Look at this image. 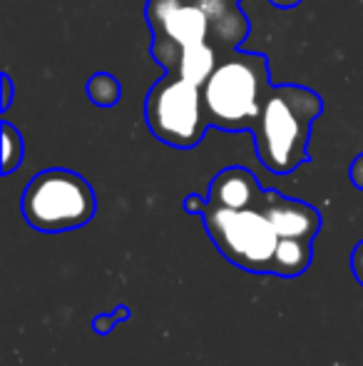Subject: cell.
<instances>
[{"label":"cell","instance_id":"obj_1","mask_svg":"<svg viewBox=\"0 0 363 366\" xmlns=\"http://www.w3.org/2000/svg\"><path fill=\"white\" fill-rule=\"evenodd\" d=\"M321 115V97L306 87L284 85L267 95L254 125V140L262 162L276 174L294 172L309 159L311 122Z\"/></svg>","mask_w":363,"mask_h":366},{"label":"cell","instance_id":"obj_2","mask_svg":"<svg viewBox=\"0 0 363 366\" xmlns=\"http://www.w3.org/2000/svg\"><path fill=\"white\" fill-rule=\"evenodd\" d=\"M269 87L267 60L239 53L222 60L202 85L204 110L209 125L222 130L254 127L264 107V90Z\"/></svg>","mask_w":363,"mask_h":366},{"label":"cell","instance_id":"obj_3","mask_svg":"<svg viewBox=\"0 0 363 366\" xmlns=\"http://www.w3.org/2000/svg\"><path fill=\"white\" fill-rule=\"evenodd\" d=\"M95 209L97 199L88 179L70 169H45L23 192L25 222L45 234L85 227L95 217Z\"/></svg>","mask_w":363,"mask_h":366},{"label":"cell","instance_id":"obj_4","mask_svg":"<svg viewBox=\"0 0 363 366\" xmlns=\"http://www.w3.org/2000/svg\"><path fill=\"white\" fill-rule=\"evenodd\" d=\"M202 219L222 257L252 274H272L281 237L262 207L227 209L207 202Z\"/></svg>","mask_w":363,"mask_h":366},{"label":"cell","instance_id":"obj_5","mask_svg":"<svg viewBox=\"0 0 363 366\" xmlns=\"http://www.w3.org/2000/svg\"><path fill=\"white\" fill-rule=\"evenodd\" d=\"M147 125L157 140L172 147H194L204 137L209 117L204 112L202 87L177 75L152 87L147 97Z\"/></svg>","mask_w":363,"mask_h":366},{"label":"cell","instance_id":"obj_6","mask_svg":"<svg viewBox=\"0 0 363 366\" xmlns=\"http://www.w3.org/2000/svg\"><path fill=\"white\" fill-rule=\"evenodd\" d=\"M150 23L157 33V40L187 48L194 43H207L212 20L197 3L182 0H150Z\"/></svg>","mask_w":363,"mask_h":366},{"label":"cell","instance_id":"obj_7","mask_svg":"<svg viewBox=\"0 0 363 366\" xmlns=\"http://www.w3.org/2000/svg\"><path fill=\"white\" fill-rule=\"evenodd\" d=\"M264 214L274 224L279 237H294V239H314L321 229V214L311 204L299 199L281 197L279 192H264L262 204Z\"/></svg>","mask_w":363,"mask_h":366},{"label":"cell","instance_id":"obj_8","mask_svg":"<svg viewBox=\"0 0 363 366\" xmlns=\"http://www.w3.org/2000/svg\"><path fill=\"white\" fill-rule=\"evenodd\" d=\"M264 197V189L259 187L257 177L244 167H227L219 172L209 184L207 202L214 207L227 209H249L259 207Z\"/></svg>","mask_w":363,"mask_h":366},{"label":"cell","instance_id":"obj_9","mask_svg":"<svg viewBox=\"0 0 363 366\" xmlns=\"http://www.w3.org/2000/svg\"><path fill=\"white\" fill-rule=\"evenodd\" d=\"M311 242L314 239H294V237H281L276 247L272 274L276 277H299L311 264Z\"/></svg>","mask_w":363,"mask_h":366},{"label":"cell","instance_id":"obj_10","mask_svg":"<svg viewBox=\"0 0 363 366\" xmlns=\"http://www.w3.org/2000/svg\"><path fill=\"white\" fill-rule=\"evenodd\" d=\"M217 53L212 45L207 43H194L180 50V60H177V75L184 80L194 82L202 87L209 80V75L217 68Z\"/></svg>","mask_w":363,"mask_h":366},{"label":"cell","instance_id":"obj_11","mask_svg":"<svg viewBox=\"0 0 363 366\" xmlns=\"http://www.w3.org/2000/svg\"><path fill=\"white\" fill-rule=\"evenodd\" d=\"M0 130H3V174H10L23 162V154H25L23 135H20L18 127L10 125V122H3Z\"/></svg>","mask_w":363,"mask_h":366},{"label":"cell","instance_id":"obj_12","mask_svg":"<svg viewBox=\"0 0 363 366\" xmlns=\"http://www.w3.org/2000/svg\"><path fill=\"white\" fill-rule=\"evenodd\" d=\"M88 95L95 105L100 107H110L120 100L122 90H120V82L115 80L112 75L107 73H100V75H92L90 82H88Z\"/></svg>","mask_w":363,"mask_h":366},{"label":"cell","instance_id":"obj_13","mask_svg":"<svg viewBox=\"0 0 363 366\" xmlns=\"http://www.w3.org/2000/svg\"><path fill=\"white\" fill-rule=\"evenodd\" d=\"M125 319H130V309L122 304V307H117L115 309V314H100V317H95L92 319V332L95 334H110V332H115V327L120 322H125Z\"/></svg>","mask_w":363,"mask_h":366},{"label":"cell","instance_id":"obj_14","mask_svg":"<svg viewBox=\"0 0 363 366\" xmlns=\"http://www.w3.org/2000/svg\"><path fill=\"white\" fill-rule=\"evenodd\" d=\"M351 272L359 280V285L363 287V242L354 247V254H351Z\"/></svg>","mask_w":363,"mask_h":366},{"label":"cell","instance_id":"obj_15","mask_svg":"<svg viewBox=\"0 0 363 366\" xmlns=\"http://www.w3.org/2000/svg\"><path fill=\"white\" fill-rule=\"evenodd\" d=\"M351 182L359 189H363V154H359L354 159V164H351Z\"/></svg>","mask_w":363,"mask_h":366},{"label":"cell","instance_id":"obj_16","mask_svg":"<svg viewBox=\"0 0 363 366\" xmlns=\"http://www.w3.org/2000/svg\"><path fill=\"white\" fill-rule=\"evenodd\" d=\"M204 207H207V202H204V199H199L197 194H189V197L184 199V209H187L189 214H202Z\"/></svg>","mask_w":363,"mask_h":366},{"label":"cell","instance_id":"obj_17","mask_svg":"<svg viewBox=\"0 0 363 366\" xmlns=\"http://www.w3.org/2000/svg\"><path fill=\"white\" fill-rule=\"evenodd\" d=\"M10 102H13V80L3 75V110H8Z\"/></svg>","mask_w":363,"mask_h":366}]
</instances>
